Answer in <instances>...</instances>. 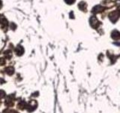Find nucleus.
I'll use <instances>...</instances> for the list:
<instances>
[{"label": "nucleus", "instance_id": "f257e3e1", "mask_svg": "<svg viewBox=\"0 0 120 113\" xmlns=\"http://www.w3.org/2000/svg\"><path fill=\"white\" fill-rule=\"evenodd\" d=\"M120 17V10H116L109 14V19L112 22L116 23L119 20V18Z\"/></svg>", "mask_w": 120, "mask_h": 113}, {"label": "nucleus", "instance_id": "f03ea898", "mask_svg": "<svg viewBox=\"0 0 120 113\" xmlns=\"http://www.w3.org/2000/svg\"><path fill=\"white\" fill-rule=\"evenodd\" d=\"M90 24L92 26L93 28H98V26L100 25V22L98 21V20L95 17H92L91 19H90Z\"/></svg>", "mask_w": 120, "mask_h": 113}, {"label": "nucleus", "instance_id": "7ed1b4c3", "mask_svg": "<svg viewBox=\"0 0 120 113\" xmlns=\"http://www.w3.org/2000/svg\"><path fill=\"white\" fill-rule=\"evenodd\" d=\"M107 8H105L104 6H101V5H96L94 8L92 9V12L95 13V14H98L99 12H101V11H103L104 10L106 9Z\"/></svg>", "mask_w": 120, "mask_h": 113}, {"label": "nucleus", "instance_id": "20e7f679", "mask_svg": "<svg viewBox=\"0 0 120 113\" xmlns=\"http://www.w3.org/2000/svg\"><path fill=\"white\" fill-rule=\"evenodd\" d=\"M111 37L114 40H119L120 39V32L117 31V30H114V31H112L111 34Z\"/></svg>", "mask_w": 120, "mask_h": 113}, {"label": "nucleus", "instance_id": "39448f33", "mask_svg": "<svg viewBox=\"0 0 120 113\" xmlns=\"http://www.w3.org/2000/svg\"><path fill=\"white\" fill-rule=\"evenodd\" d=\"M23 48H22L21 46H17L16 48V49H15V52H16V54L18 55V56H20L22 55V54H23Z\"/></svg>", "mask_w": 120, "mask_h": 113}, {"label": "nucleus", "instance_id": "423d86ee", "mask_svg": "<svg viewBox=\"0 0 120 113\" xmlns=\"http://www.w3.org/2000/svg\"><path fill=\"white\" fill-rule=\"evenodd\" d=\"M79 8L81 9V10H84L86 8V4L83 2H80V4H79Z\"/></svg>", "mask_w": 120, "mask_h": 113}, {"label": "nucleus", "instance_id": "0eeeda50", "mask_svg": "<svg viewBox=\"0 0 120 113\" xmlns=\"http://www.w3.org/2000/svg\"><path fill=\"white\" fill-rule=\"evenodd\" d=\"M7 73L8 75H12L14 73V69L13 68H8V69H7Z\"/></svg>", "mask_w": 120, "mask_h": 113}, {"label": "nucleus", "instance_id": "6e6552de", "mask_svg": "<svg viewBox=\"0 0 120 113\" xmlns=\"http://www.w3.org/2000/svg\"><path fill=\"white\" fill-rule=\"evenodd\" d=\"M65 2L68 3V4H72L75 2V0H65Z\"/></svg>", "mask_w": 120, "mask_h": 113}, {"label": "nucleus", "instance_id": "1a4fd4ad", "mask_svg": "<svg viewBox=\"0 0 120 113\" xmlns=\"http://www.w3.org/2000/svg\"><path fill=\"white\" fill-rule=\"evenodd\" d=\"M5 92L4 91H2V90H0V97H3L4 96H5Z\"/></svg>", "mask_w": 120, "mask_h": 113}]
</instances>
